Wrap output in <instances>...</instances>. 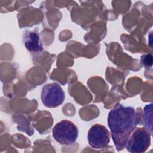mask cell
I'll use <instances>...</instances> for the list:
<instances>
[{
  "label": "cell",
  "instance_id": "obj_1",
  "mask_svg": "<svg viewBox=\"0 0 153 153\" xmlns=\"http://www.w3.org/2000/svg\"><path fill=\"white\" fill-rule=\"evenodd\" d=\"M139 123V115L133 107L117 104L109 111L108 125L117 151L124 148L129 136Z\"/></svg>",
  "mask_w": 153,
  "mask_h": 153
},
{
  "label": "cell",
  "instance_id": "obj_2",
  "mask_svg": "<svg viewBox=\"0 0 153 153\" xmlns=\"http://www.w3.org/2000/svg\"><path fill=\"white\" fill-rule=\"evenodd\" d=\"M52 135L55 140L60 144L69 145L76 140L78 130L72 121L63 120L54 126L52 130Z\"/></svg>",
  "mask_w": 153,
  "mask_h": 153
},
{
  "label": "cell",
  "instance_id": "obj_3",
  "mask_svg": "<svg viewBox=\"0 0 153 153\" xmlns=\"http://www.w3.org/2000/svg\"><path fill=\"white\" fill-rule=\"evenodd\" d=\"M151 145V134L143 127L136 128L129 136L126 148L131 153L145 152Z\"/></svg>",
  "mask_w": 153,
  "mask_h": 153
},
{
  "label": "cell",
  "instance_id": "obj_4",
  "mask_svg": "<svg viewBox=\"0 0 153 153\" xmlns=\"http://www.w3.org/2000/svg\"><path fill=\"white\" fill-rule=\"evenodd\" d=\"M41 98L45 106L56 108L63 103L65 100V93L57 83H50L42 87Z\"/></svg>",
  "mask_w": 153,
  "mask_h": 153
},
{
  "label": "cell",
  "instance_id": "obj_5",
  "mask_svg": "<svg viewBox=\"0 0 153 153\" xmlns=\"http://www.w3.org/2000/svg\"><path fill=\"white\" fill-rule=\"evenodd\" d=\"M89 145L93 149H103L108 146L110 141V133L103 125L96 124L88 130L87 136Z\"/></svg>",
  "mask_w": 153,
  "mask_h": 153
},
{
  "label": "cell",
  "instance_id": "obj_6",
  "mask_svg": "<svg viewBox=\"0 0 153 153\" xmlns=\"http://www.w3.org/2000/svg\"><path fill=\"white\" fill-rule=\"evenodd\" d=\"M26 49L30 52L39 53L43 51L44 47L39 36L33 32H26L24 38Z\"/></svg>",
  "mask_w": 153,
  "mask_h": 153
},
{
  "label": "cell",
  "instance_id": "obj_7",
  "mask_svg": "<svg viewBox=\"0 0 153 153\" xmlns=\"http://www.w3.org/2000/svg\"><path fill=\"white\" fill-rule=\"evenodd\" d=\"M152 103L146 105L144 107L143 114V120L145 127L148 131H150V134H152Z\"/></svg>",
  "mask_w": 153,
  "mask_h": 153
},
{
  "label": "cell",
  "instance_id": "obj_8",
  "mask_svg": "<svg viewBox=\"0 0 153 153\" xmlns=\"http://www.w3.org/2000/svg\"><path fill=\"white\" fill-rule=\"evenodd\" d=\"M141 62L143 65L146 68L151 67L152 65V57L151 54H146L142 56Z\"/></svg>",
  "mask_w": 153,
  "mask_h": 153
}]
</instances>
